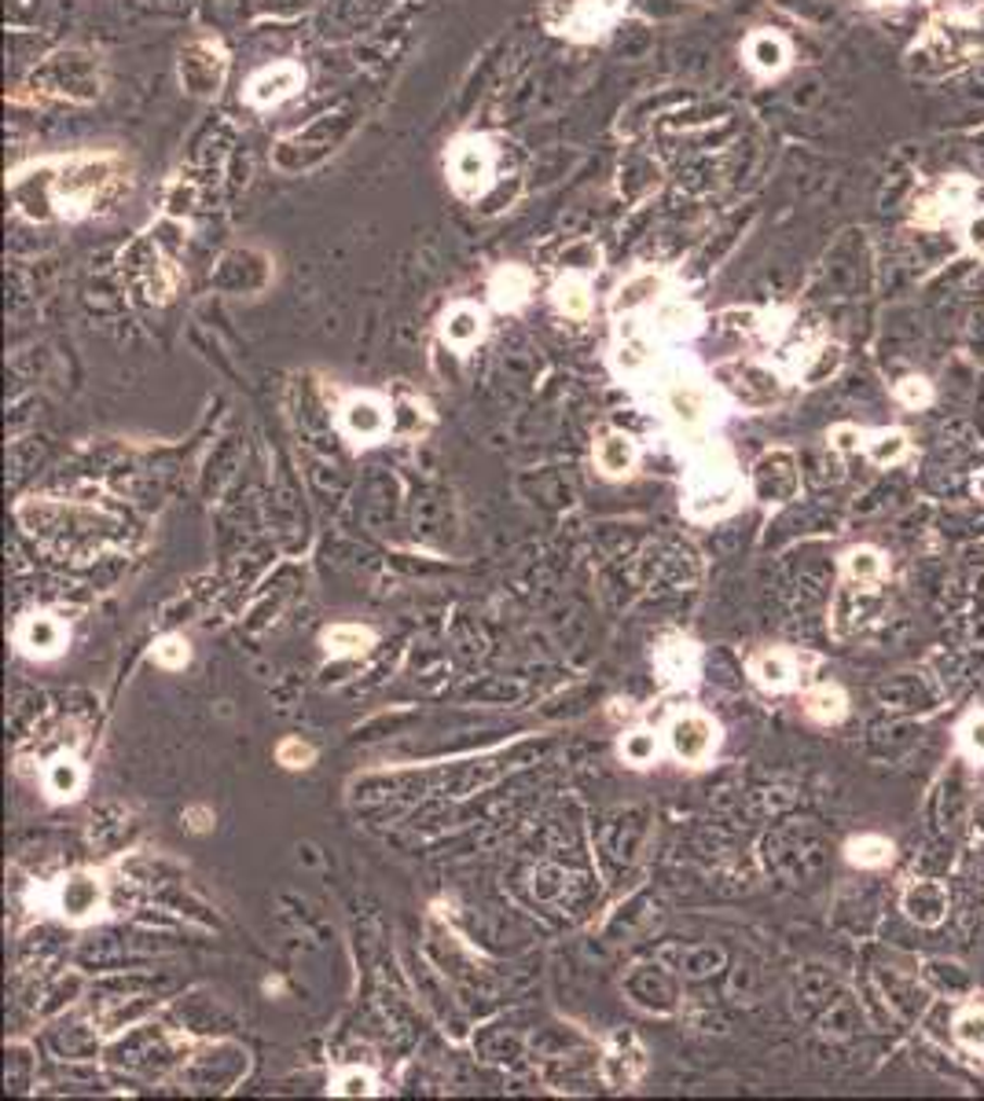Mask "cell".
<instances>
[{
    "instance_id": "603a6c76",
    "label": "cell",
    "mask_w": 984,
    "mask_h": 1101,
    "mask_svg": "<svg viewBox=\"0 0 984 1101\" xmlns=\"http://www.w3.org/2000/svg\"><path fill=\"white\" fill-rule=\"evenodd\" d=\"M845 856L853 866H885L893 859V845L885 841V837L867 834V837H853V841L845 845Z\"/></svg>"
},
{
    "instance_id": "7a4b0ae2",
    "label": "cell",
    "mask_w": 984,
    "mask_h": 1101,
    "mask_svg": "<svg viewBox=\"0 0 984 1101\" xmlns=\"http://www.w3.org/2000/svg\"><path fill=\"white\" fill-rule=\"evenodd\" d=\"M717 746H720V727L706 712L683 709L669 720V749L683 764H691V768L706 764L712 752H717Z\"/></svg>"
},
{
    "instance_id": "8d00e7d4",
    "label": "cell",
    "mask_w": 984,
    "mask_h": 1101,
    "mask_svg": "<svg viewBox=\"0 0 984 1101\" xmlns=\"http://www.w3.org/2000/svg\"><path fill=\"white\" fill-rule=\"evenodd\" d=\"M962 746H967L973 760H984V712L962 723Z\"/></svg>"
},
{
    "instance_id": "f546056e",
    "label": "cell",
    "mask_w": 984,
    "mask_h": 1101,
    "mask_svg": "<svg viewBox=\"0 0 984 1101\" xmlns=\"http://www.w3.org/2000/svg\"><path fill=\"white\" fill-rule=\"evenodd\" d=\"M694 661H698V654H694L691 643H672L661 650V669L669 680H691Z\"/></svg>"
},
{
    "instance_id": "d6986e66",
    "label": "cell",
    "mask_w": 984,
    "mask_h": 1101,
    "mask_svg": "<svg viewBox=\"0 0 984 1101\" xmlns=\"http://www.w3.org/2000/svg\"><path fill=\"white\" fill-rule=\"evenodd\" d=\"M658 294H661V276L658 273H640V276H632L621 291H617L614 313H635V308L658 302Z\"/></svg>"
},
{
    "instance_id": "d590c367",
    "label": "cell",
    "mask_w": 984,
    "mask_h": 1101,
    "mask_svg": "<svg viewBox=\"0 0 984 1101\" xmlns=\"http://www.w3.org/2000/svg\"><path fill=\"white\" fill-rule=\"evenodd\" d=\"M837 364H842V350H837V345H827V350H819L816 364H812V367H805V382H808V385L823 382L827 375H834V371H837Z\"/></svg>"
},
{
    "instance_id": "ba28073f",
    "label": "cell",
    "mask_w": 984,
    "mask_h": 1101,
    "mask_svg": "<svg viewBox=\"0 0 984 1101\" xmlns=\"http://www.w3.org/2000/svg\"><path fill=\"white\" fill-rule=\"evenodd\" d=\"M342 427L356 441H379L390 433V412L375 397H353L342 408Z\"/></svg>"
},
{
    "instance_id": "5b68a950",
    "label": "cell",
    "mask_w": 984,
    "mask_h": 1101,
    "mask_svg": "<svg viewBox=\"0 0 984 1101\" xmlns=\"http://www.w3.org/2000/svg\"><path fill=\"white\" fill-rule=\"evenodd\" d=\"M800 485L794 456L790 452H768L754 470V496L765 504H786L794 499V492Z\"/></svg>"
},
{
    "instance_id": "1f68e13d",
    "label": "cell",
    "mask_w": 984,
    "mask_h": 1101,
    "mask_svg": "<svg viewBox=\"0 0 984 1101\" xmlns=\"http://www.w3.org/2000/svg\"><path fill=\"white\" fill-rule=\"evenodd\" d=\"M427 427V419H422V408L419 404H412V401H401L398 408L390 412V430L393 433H404V438H416V433Z\"/></svg>"
},
{
    "instance_id": "7c38bea8",
    "label": "cell",
    "mask_w": 984,
    "mask_h": 1101,
    "mask_svg": "<svg viewBox=\"0 0 984 1101\" xmlns=\"http://www.w3.org/2000/svg\"><path fill=\"white\" fill-rule=\"evenodd\" d=\"M595 463H600V470L606 478H625V474H632V467L640 463V448H635V441L629 438V433H603L600 444H595Z\"/></svg>"
},
{
    "instance_id": "8fae6325",
    "label": "cell",
    "mask_w": 984,
    "mask_h": 1101,
    "mask_svg": "<svg viewBox=\"0 0 984 1101\" xmlns=\"http://www.w3.org/2000/svg\"><path fill=\"white\" fill-rule=\"evenodd\" d=\"M904 911L919 925H941L948 914V888L941 882H914L904 893Z\"/></svg>"
},
{
    "instance_id": "f1b7e54d",
    "label": "cell",
    "mask_w": 984,
    "mask_h": 1101,
    "mask_svg": "<svg viewBox=\"0 0 984 1101\" xmlns=\"http://www.w3.org/2000/svg\"><path fill=\"white\" fill-rule=\"evenodd\" d=\"M904 452H908V438H904L900 430H882L867 444V456H871L878 467H890V463L904 459Z\"/></svg>"
},
{
    "instance_id": "d6a6232c",
    "label": "cell",
    "mask_w": 984,
    "mask_h": 1101,
    "mask_svg": "<svg viewBox=\"0 0 984 1101\" xmlns=\"http://www.w3.org/2000/svg\"><path fill=\"white\" fill-rule=\"evenodd\" d=\"M276 760H279V764H283V768L298 771V768H308V764H313V760H316V749L308 746V742H302V738H287V742H279Z\"/></svg>"
},
{
    "instance_id": "b9f144b4",
    "label": "cell",
    "mask_w": 984,
    "mask_h": 1101,
    "mask_svg": "<svg viewBox=\"0 0 984 1101\" xmlns=\"http://www.w3.org/2000/svg\"><path fill=\"white\" fill-rule=\"evenodd\" d=\"M867 4H890V0H867Z\"/></svg>"
},
{
    "instance_id": "836d02e7",
    "label": "cell",
    "mask_w": 984,
    "mask_h": 1101,
    "mask_svg": "<svg viewBox=\"0 0 984 1101\" xmlns=\"http://www.w3.org/2000/svg\"><path fill=\"white\" fill-rule=\"evenodd\" d=\"M896 401L908 404V408H922V404L933 401V390L922 375H908V379L896 382Z\"/></svg>"
},
{
    "instance_id": "60d3db41",
    "label": "cell",
    "mask_w": 984,
    "mask_h": 1101,
    "mask_svg": "<svg viewBox=\"0 0 984 1101\" xmlns=\"http://www.w3.org/2000/svg\"><path fill=\"white\" fill-rule=\"evenodd\" d=\"M973 492H977V496L984 499V474H977V481H973Z\"/></svg>"
},
{
    "instance_id": "44dd1931",
    "label": "cell",
    "mask_w": 984,
    "mask_h": 1101,
    "mask_svg": "<svg viewBox=\"0 0 984 1101\" xmlns=\"http://www.w3.org/2000/svg\"><path fill=\"white\" fill-rule=\"evenodd\" d=\"M48 794L52 797H60V800H71L81 794V786H85V771L81 764H77L74 757H55L52 764H48Z\"/></svg>"
},
{
    "instance_id": "3957f363",
    "label": "cell",
    "mask_w": 984,
    "mask_h": 1101,
    "mask_svg": "<svg viewBox=\"0 0 984 1101\" xmlns=\"http://www.w3.org/2000/svg\"><path fill=\"white\" fill-rule=\"evenodd\" d=\"M225 71L228 60L214 41H195L180 52V81L191 96H217V89L225 85Z\"/></svg>"
},
{
    "instance_id": "7402d4cb",
    "label": "cell",
    "mask_w": 984,
    "mask_h": 1101,
    "mask_svg": "<svg viewBox=\"0 0 984 1101\" xmlns=\"http://www.w3.org/2000/svg\"><path fill=\"white\" fill-rule=\"evenodd\" d=\"M654 327H658L661 334H694V327H698V313H694L687 302L672 298V302L658 305V313H654Z\"/></svg>"
},
{
    "instance_id": "5bb4252c",
    "label": "cell",
    "mask_w": 984,
    "mask_h": 1101,
    "mask_svg": "<svg viewBox=\"0 0 984 1101\" xmlns=\"http://www.w3.org/2000/svg\"><path fill=\"white\" fill-rule=\"evenodd\" d=\"M529 291H533V279H529V273H526L522 265L500 268V273L492 276V283H489L492 305H496V308H518V305H526Z\"/></svg>"
},
{
    "instance_id": "4dcf8cb0",
    "label": "cell",
    "mask_w": 984,
    "mask_h": 1101,
    "mask_svg": "<svg viewBox=\"0 0 984 1101\" xmlns=\"http://www.w3.org/2000/svg\"><path fill=\"white\" fill-rule=\"evenodd\" d=\"M188 661H191V646L188 640H180V635H166V640L154 646V665H162V669H185Z\"/></svg>"
},
{
    "instance_id": "9a60e30c",
    "label": "cell",
    "mask_w": 984,
    "mask_h": 1101,
    "mask_svg": "<svg viewBox=\"0 0 984 1101\" xmlns=\"http://www.w3.org/2000/svg\"><path fill=\"white\" fill-rule=\"evenodd\" d=\"M441 334H445V342L456 345V350H470V345L485 334V316H481L475 305H456L445 316V324H441Z\"/></svg>"
},
{
    "instance_id": "4fadbf2b",
    "label": "cell",
    "mask_w": 984,
    "mask_h": 1101,
    "mask_svg": "<svg viewBox=\"0 0 984 1101\" xmlns=\"http://www.w3.org/2000/svg\"><path fill=\"white\" fill-rule=\"evenodd\" d=\"M970 195H973L970 180L951 177V180L937 191V195H930V199H922V202H919V220H922V225H941V220H948L959 206H967Z\"/></svg>"
},
{
    "instance_id": "83f0119b",
    "label": "cell",
    "mask_w": 984,
    "mask_h": 1101,
    "mask_svg": "<svg viewBox=\"0 0 984 1101\" xmlns=\"http://www.w3.org/2000/svg\"><path fill=\"white\" fill-rule=\"evenodd\" d=\"M621 757L629 760L632 768H646L654 757H658V738L654 731H629L621 738Z\"/></svg>"
},
{
    "instance_id": "ac0fdd59",
    "label": "cell",
    "mask_w": 984,
    "mask_h": 1101,
    "mask_svg": "<svg viewBox=\"0 0 984 1101\" xmlns=\"http://www.w3.org/2000/svg\"><path fill=\"white\" fill-rule=\"evenodd\" d=\"M805 712H808V720H816V723H837V720H845L848 698L842 694V687L823 683V687H812L805 694Z\"/></svg>"
},
{
    "instance_id": "8992f818",
    "label": "cell",
    "mask_w": 984,
    "mask_h": 1101,
    "mask_svg": "<svg viewBox=\"0 0 984 1101\" xmlns=\"http://www.w3.org/2000/svg\"><path fill=\"white\" fill-rule=\"evenodd\" d=\"M492 180V148L485 140H463L452 151V184L463 195H481Z\"/></svg>"
},
{
    "instance_id": "d4e9b609",
    "label": "cell",
    "mask_w": 984,
    "mask_h": 1101,
    "mask_svg": "<svg viewBox=\"0 0 984 1101\" xmlns=\"http://www.w3.org/2000/svg\"><path fill=\"white\" fill-rule=\"evenodd\" d=\"M651 364V345L635 327H621V342H617V367L625 375H635L640 367Z\"/></svg>"
},
{
    "instance_id": "ab89813d",
    "label": "cell",
    "mask_w": 984,
    "mask_h": 1101,
    "mask_svg": "<svg viewBox=\"0 0 984 1101\" xmlns=\"http://www.w3.org/2000/svg\"><path fill=\"white\" fill-rule=\"evenodd\" d=\"M188 823H191V830H195V834H202V830H210V823H214V811L202 808V805L188 808Z\"/></svg>"
},
{
    "instance_id": "e575fe53",
    "label": "cell",
    "mask_w": 984,
    "mask_h": 1101,
    "mask_svg": "<svg viewBox=\"0 0 984 1101\" xmlns=\"http://www.w3.org/2000/svg\"><path fill=\"white\" fill-rule=\"evenodd\" d=\"M335 1094H342V1098H368V1094H375V1079L368 1076V1072L350 1068V1072H342V1076H339V1084H335Z\"/></svg>"
},
{
    "instance_id": "e0dca14e",
    "label": "cell",
    "mask_w": 984,
    "mask_h": 1101,
    "mask_svg": "<svg viewBox=\"0 0 984 1101\" xmlns=\"http://www.w3.org/2000/svg\"><path fill=\"white\" fill-rule=\"evenodd\" d=\"M749 672H754V680L760 683V687L786 691L790 683H794V658H790V654H783V650H765V654H757V658H754Z\"/></svg>"
},
{
    "instance_id": "277c9868",
    "label": "cell",
    "mask_w": 984,
    "mask_h": 1101,
    "mask_svg": "<svg viewBox=\"0 0 984 1101\" xmlns=\"http://www.w3.org/2000/svg\"><path fill=\"white\" fill-rule=\"evenodd\" d=\"M55 911L66 922H89L103 911V882L89 871H74L55 885Z\"/></svg>"
},
{
    "instance_id": "74e56055",
    "label": "cell",
    "mask_w": 984,
    "mask_h": 1101,
    "mask_svg": "<svg viewBox=\"0 0 984 1101\" xmlns=\"http://www.w3.org/2000/svg\"><path fill=\"white\" fill-rule=\"evenodd\" d=\"M967 243H970V250H977V254L984 257V214H977L967 225Z\"/></svg>"
},
{
    "instance_id": "9c48e42d",
    "label": "cell",
    "mask_w": 984,
    "mask_h": 1101,
    "mask_svg": "<svg viewBox=\"0 0 984 1101\" xmlns=\"http://www.w3.org/2000/svg\"><path fill=\"white\" fill-rule=\"evenodd\" d=\"M665 404H669V415L680 427H698L709 412V393L694 379H672L665 385Z\"/></svg>"
},
{
    "instance_id": "f35d334b",
    "label": "cell",
    "mask_w": 984,
    "mask_h": 1101,
    "mask_svg": "<svg viewBox=\"0 0 984 1101\" xmlns=\"http://www.w3.org/2000/svg\"><path fill=\"white\" fill-rule=\"evenodd\" d=\"M834 448H842V452L860 448V433H856L853 427H837L834 430Z\"/></svg>"
},
{
    "instance_id": "4316f807",
    "label": "cell",
    "mask_w": 984,
    "mask_h": 1101,
    "mask_svg": "<svg viewBox=\"0 0 984 1101\" xmlns=\"http://www.w3.org/2000/svg\"><path fill=\"white\" fill-rule=\"evenodd\" d=\"M951 1036L955 1042H959L962 1050H973V1054H981L984 1050V1010L981 1007H967L955 1017V1025H951Z\"/></svg>"
},
{
    "instance_id": "52a82bcc",
    "label": "cell",
    "mask_w": 984,
    "mask_h": 1101,
    "mask_svg": "<svg viewBox=\"0 0 984 1101\" xmlns=\"http://www.w3.org/2000/svg\"><path fill=\"white\" fill-rule=\"evenodd\" d=\"M302 81H305V74L298 71L294 63H273L250 77L247 100L257 103V107H273V103H283L287 96H294L302 89Z\"/></svg>"
},
{
    "instance_id": "2e32d148",
    "label": "cell",
    "mask_w": 984,
    "mask_h": 1101,
    "mask_svg": "<svg viewBox=\"0 0 984 1101\" xmlns=\"http://www.w3.org/2000/svg\"><path fill=\"white\" fill-rule=\"evenodd\" d=\"M746 60L757 74H779L790 60V48L779 34H754L746 45Z\"/></svg>"
},
{
    "instance_id": "ffe728a7",
    "label": "cell",
    "mask_w": 984,
    "mask_h": 1101,
    "mask_svg": "<svg viewBox=\"0 0 984 1101\" xmlns=\"http://www.w3.org/2000/svg\"><path fill=\"white\" fill-rule=\"evenodd\" d=\"M371 643H375V635L361 624H335L324 632V646L335 658H356V654H364Z\"/></svg>"
},
{
    "instance_id": "30bf717a",
    "label": "cell",
    "mask_w": 984,
    "mask_h": 1101,
    "mask_svg": "<svg viewBox=\"0 0 984 1101\" xmlns=\"http://www.w3.org/2000/svg\"><path fill=\"white\" fill-rule=\"evenodd\" d=\"M66 643V628L55 621L52 613H34L26 617L18 628V646H23L30 658H55Z\"/></svg>"
},
{
    "instance_id": "484cf974",
    "label": "cell",
    "mask_w": 984,
    "mask_h": 1101,
    "mask_svg": "<svg viewBox=\"0 0 984 1101\" xmlns=\"http://www.w3.org/2000/svg\"><path fill=\"white\" fill-rule=\"evenodd\" d=\"M555 305L563 308L566 316H588V308H592V291H588V279L566 276L563 283L555 287Z\"/></svg>"
},
{
    "instance_id": "6da1fadb",
    "label": "cell",
    "mask_w": 984,
    "mask_h": 1101,
    "mask_svg": "<svg viewBox=\"0 0 984 1101\" xmlns=\"http://www.w3.org/2000/svg\"><path fill=\"white\" fill-rule=\"evenodd\" d=\"M122 188H129V177H122V162L111 159V154L66 162L63 173L52 184L55 206H60L66 217L89 214L96 206H108V202L122 195Z\"/></svg>"
},
{
    "instance_id": "cb8c5ba5",
    "label": "cell",
    "mask_w": 984,
    "mask_h": 1101,
    "mask_svg": "<svg viewBox=\"0 0 984 1101\" xmlns=\"http://www.w3.org/2000/svg\"><path fill=\"white\" fill-rule=\"evenodd\" d=\"M845 569H848V581L856 584H878L885 577V558L878 555L874 547H856L845 555Z\"/></svg>"
}]
</instances>
